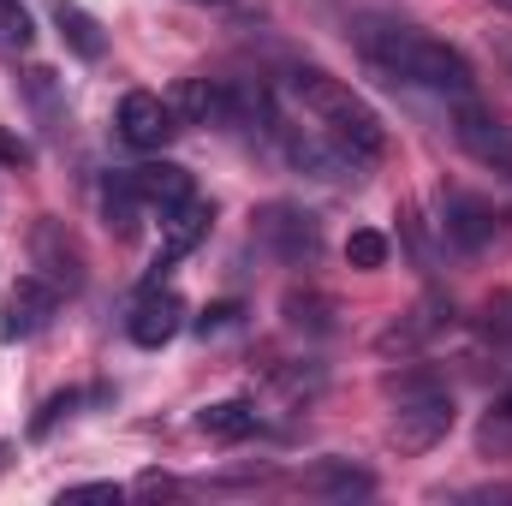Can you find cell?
<instances>
[{
    "label": "cell",
    "instance_id": "1",
    "mask_svg": "<svg viewBox=\"0 0 512 506\" xmlns=\"http://www.w3.org/2000/svg\"><path fill=\"white\" fill-rule=\"evenodd\" d=\"M352 42H358V54L382 72L387 84L435 90V96H447V102H453V96H477V72H471V60H465L453 42L417 30V24H399V18H364V24H352Z\"/></svg>",
    "mask_w": 512,
    "mask_h": 506
},
{
    "label": "cell",
    "instance_id": "2",
    "mask_svg": "<svg viewBox=\"0 0 512 506\" xmlns=\"http://www.w3.org/2000/svg\"><path fill=\"white\" fill-rule=\"evenodd\" d=\"M286 96L316 120L322 137H334L358 167H364V161H382L387 126L364 96H352V84H340V78L322 72V66H292V72H286Z\"/></svg>",
    "mask_w": 512,
    "mask_h": 506
},
{
    "label": "cell",
    "instance_id": "3",
    "mask_svg": "<svg viewBox=\"0 0 512 506\" xmlns=\"http://www.w3.org/2000/svg\"><path fill=\"white\" fill-rule=\"evenodd\" d=\"M382 393L393 399V447L399 453H429L453 435V393L429 370H393L382 381Z\"/></svg>",
    "mask_w": 512,
    "mask_h": 506
},
{
    "label": "cell",
    "instance_id": "4",
    "mask_svg": "<svg viewBox=\"0 0 512 506\" xmlns=\"http://www.w3.org/2000/svg\"><path fill=\"white\" fill-rule=\"evenodd\" d=\"M447 126H453L459 149H465L471 161H483L489 173H507V179H512V126H501L477 96H453Z\"/></svg>",
    "mask_w": 512,
    "mask_h": 506
},
{
    "label": "cell",
    "instance_id": "5",
    "mask_svg": "<svg viewBox=\"0 0 512 506\" xmlns=\"http://www.w3.org/2000/svg\"><path fill=\"white\" fill-rule=\"evenodd\" d=\"M30 268H36L60 298L84 286V251H78V239L66 233V221L42 215V221L30 227Z\"/></svg>",
    "mask_w": 512,
    "mask_h": 506
},
{
    "label": "cell",
    "instance_id": "6",
    "mask_svg": "<svg viewBox=\"0 0 512 506\" xmlns=\"http://www.w3.org/2000/svg\"><path fill=\"white\" fill-rule=\"evenodd\" d=\"M256 239L280 256V262H310V256L322 251L316 215H304V209H292V203H268V209L256 215Z\"/></svg>",
    "mask_w": 512,
    "mask_h": 506
},
{
    "label": "cell",
    "instance_id": "7",
    "mask_svg": "<svg viewBox=\"0 0 512 506\" xmlns=\"http://www.w3.org/2000/svg\"><path fill=\"white\" fill-rule=\"evenodd\" d=\"M441 328H453V304L429 292L423 304H411L399 322H387L382 334H376V352H382V358H411V352H423Z\"/></svg>",
    "mask_w": 512,
    "mask_h": 506
},
{
    "label": "cell",
    "instance_id": "8",
    "mask_svg": "<svg viewBox=\"0 0 512 506\" xmlns=\"http://www.w3.org/2000/svg\"><path fill=\"white\" fill-rule=\"evenodd\" d=\"M60 310V292L42 280V274H24L12 292H6V310H0V340H30V334H42L48 328V316Z\"/></svg>",
    "mask_w": 512,
    "mask_h": 506
},
{
    "label": "cell",
    "instance_id": "9",
    "mask_svg": "<svg viewBox=\"0 0 512 506\" xmlns=\"http://www.w3.org/2000/svg\"><path fill=\"white\" fill-rule=\"evenodd\" d=\"M495 227H501V215H495L483 197H471V191H459V185L441 191V233H447L459 251H483V245L495 239Z\"/></svg>",
    "mask_w": 512,
    "mask_h": 506
},
{
    "label": "cell",
    "instance_id": "10",
    "mask_svg": "<svg viewBox=\"0 0 512 506\" xmlns=\"http://www.w3.org/2000/svg\"><path fill=\"white\" fill-rule=\"evenodd\" d=\"M173 131H179L173 102H161L155 90H126V102H120V137H126L131 149H161Z\"/></svg>",
    "mask_w": 512,
    "mask_h": 506
},
{
    "label": "cell",
    "instance_id": "11",
    "mask_svg": "<svg viewBox=\"0 0 512 506\" xmlns=\"http://www.w3.org/2000/svg\"><path fill=\"white\" fill-rule=\"evenodd\" d=\"M179 328H185V304H179L167 286H143V298H137V310H131V340L155 352V346H167Z\"/></svg>",
    "mask_w": 512,
    "mask_h": 506
},
{
    "label": "cell",
    "instance_id": "12",
    "mask_svg": "<svg viewBox=\"0 0 512 506\" xmlns=\"http://www.w3.org/2000/svg\"><path fill=\"white\" fill-rule=\"evenodd\" d=\"M209 221H215V209L203 203V197H185L179 209H167L161 215V262H179V256H191L203 239H209Z\"/></svg>",
    "mask_w": 512,
    "mask_h": 506
},
{
    "label": "cell",
    "instance_id": "13",
    "mask_svg": "<svg viewBox=\"0 0 512 506\" xmlns=\"http://www.w3.org/2000/svg\"><path fill=\"white\" fill-rule=\"evenodd\" d=\"M304 495H322V501H364L376 495V477L352 459H322L304 471Z\"/></svg>",
    "mask_w": 512,
    "mask_h": 506
},
{
    "label": "cell",
    "instance_id": "14",
    "mask_svg": "<svg viewBox=\"0 0 512 506\" xmlns=\"http://www.w3.org/2000/svg\"><path fill=\"white\" fill-rule=\"evenodd\" d=\"M131 179H137V191H143V203L149 209H179L185 197H197L191 191V173L185 167H173V161H143V167H131Z\"/></svg>",
    "mask_w": 512,
    "mask_h": 506
},
{
    "label": "cell",
    "instance_id": "15",
    "mask_svg": "<svg viewBox=\"0 0 512 506\" xmlns=\"http://www.w3.org/2000/svg\"><path fill=\"white\" fill-rule=\"evenodd\" d=\"M54 30H60V42L78 54V60H102L108 54V36H102V24L84 12V6H72V0H54Z\"/></svg>",
    "mask_w": 512,
    "mask_h": 506
},
{
    "label": "cell",
    "instance_id": "16",
    "mask_svg": "<svg viewBox=\"0 0 512 506\" xmlns=\"http://www.w3.org/2000/svg\"><path fill=\"white\" fill-rule=\"evenodd\" d=\"M149 203H143V191H137V179L126 173H108V185H102V215H108V227L120 233V239H131L137 233V215H143Z\"/></svg>",
    "mask_w": 512,
    "mask_h": 506
},
{
    "label": "cell",
    "instance_id": "17",
    "mask_svg": "<svg viewBox=\"0 0 512 506\" xmlns=\"http://www.w3.org/2000/svg\"><path fill=\"white\" fill-rule=\"evenodd\" d=\"M197 429L215 435V441H245L256 429V405L251 399H215V405L197 411Z\"/></svg>",
    "mask_w": 512,
    "mask_h": 506
},
{
    "label": "cell",
    "instance_id": "18",
    "mask_svg": "<svg viewBox=\"0 0 512 506\" xmlns=\"http://www.w3.org/2000/svg\"><path fill=\"white\" fill-rule=\"evenodd\" d=\"M286 328L298 334H334V298L328 292H286Z\"/></svg>",
    "mask_w": 512,
    "mask_h": 506
},
{
    "label": "cell",
    "instance_id": "19",
    "mask_svg": "<svg viewBox=\"0 0 512 506\" xmlns=\"http://www.w3.org/2000/svg\"><path fill=\"white\" fill-rule=\"evenodd\" d=\"M346 262H352L358 274H376V268H387V239L376 233V227H358V233L346 239Z\"/></svg>",
    "mask_w": 512,
    "mask_h": 506
},
{
    "label": "cell",
    "instance_id": "20",
    "mask_svg": "<svg viewBox=\"0 0 512 506\" xmlns=\"http://www.w3.org/2000/svg\"><path fill=\"white\" fill-rule=\"evenodd\" d=\"M30 42H36V24H30V12H24L18 0H0V48L24 54Z\"/></svg>",
    "mask_w": 512,
    "mask_h": 506
},
{
    "label": "cell",
    "instance_id": "21",
    "mask_svg": "<svg viewBox=\"0 0 512 506\" xmlns=\"http://www.w3.org/2000/svg\"><path fill=\"white\" fill-rule=\"evenodd\" d=\"M78 399H84V393H54V399H48V405L36 411V423H30V435H48V429H54L60 417H72V411H78Z\"/></svg>",
    "mask_w": 512,
    "mask_h": 506
},
{
    "label": "cell",
    "instance_id": "22",
    "mask_svg": "<svg viewBox=\"0 0 512 506\" xmlns=\"http://www.w3.org/2000/svg\"><path fill=\"white\" fill-rule=\"evenodd\" d=\"M501 441H512V393L489 411V423H483V447H501Z\"/></svg>",
    "mask_w": 512,
    "mask_h": 506
},
{
    "label": "cell",
    "instance_id": "23",
    "mask_svg": "<svg viewBox=\"0 0 512 506\" xmlns=\"http://www.w3.org/2000/svg\"><path fill=\"white\" fill-rule=\"evenodd\" d=\"M233 316H239V304H233V298H227V304H209V310L197 316V334H221Z\"/></svg>",
    "mask_w": 512,
    "mask_h": 506
},
{
    "label": "cell",
    "instance_id": "24",
    "mask_svg": "<svg viewBox=\"0 0 512 506\" xmlns=\"http://www.w3.org/2000/svg\"><path fill=\"white\" fill-rule=\"evenodd\" d=\"M60 501H120V483H78V489H66Z\"/></svg>",
    "mask_w": 512,
    "mask_h": 506
},
{
    "label": "cell",
    "instance_id": "25",
    "mask_svg": "<svg viewBox=\"0 0 512 506\" xmlns=\"http://www.w3.org/2000/svg\"><path fill=\"white\" fill-rule=\"evenodd\" d=\"M0 167H30V143L12 137V131H0Z\"/></svg>",
    "mask_w": 512,
    "mask_h": 506
},
{
    "label": "cell",
    "instance_id": "26",
    "mask_svg": "<svg viewBox=\"0 0 512 506\" xmlns=\"http://www.w3.org/2000/svg\"><path fill=\"white\" fill-rule=\"evenodd\" d=\"M483 316H489V328H495V334H512V292H495Z\"/></svg>",
    "mask_w": 512,
    "mask_h": 506
},
{
    "label": "cell",
    "instance_id": "27",
    "mask_svg": "<svg viewBox=\"0 0 512 506\" xmlns=\"http://www.w3.org/2000/svg\"><path fill=\"white\" fill-rule=\"evenodd\" d=\"M197 6H227V0H197Z\"/></svg>",
    "mask_w": 512,
    "mask_h": 506
},
{
    "label": "cell",
    "instance_id": "28",
    "mask_svg": "<svg viewBox=\"0 0 512 506\" xmlns=\"http://www.w3.org/2000/svg\"><path fill=\"white\" fill-rule=\"evenodd\" d=\"M501 6H512V0H501Z\"/></svg>",
    "mask_w": 512,
    "mask_h": 506
}]
</instances>
